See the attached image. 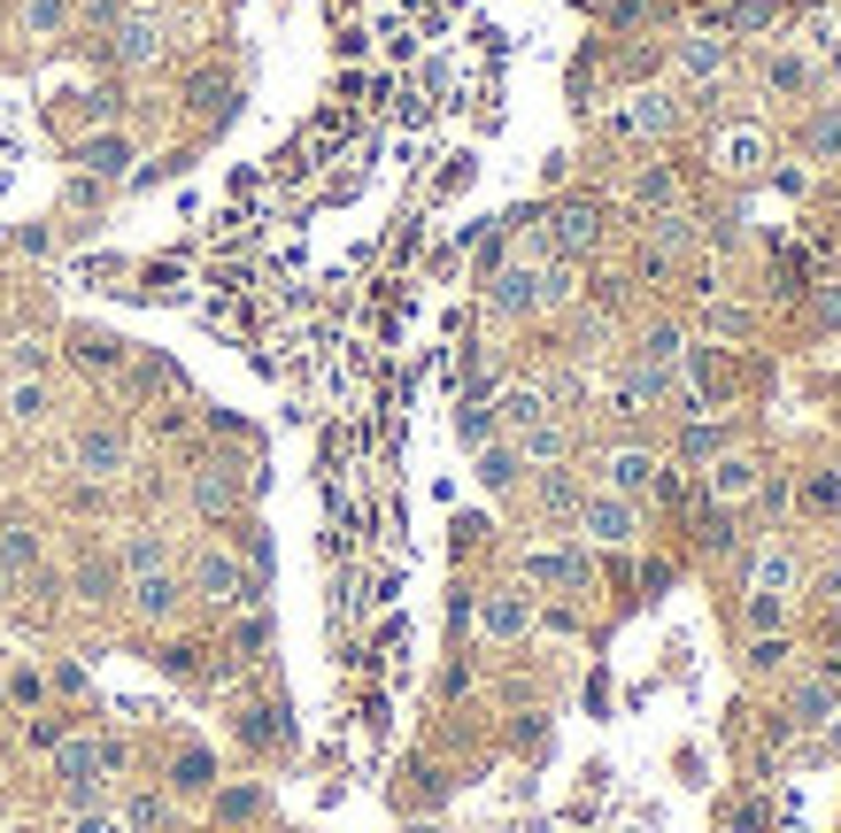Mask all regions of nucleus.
<instances>
[{"instance_id": "f257e3e1", "label": "nucleus", "mask_w": 841, "mask_h": 833, "mask_svg": "<svg viewBox=\"0 0 841 833\" xmlns=\"http://www.w3.org/2000/svg\"><path fill=\"white\" fill-rule=\"evenodd\" d=\"M124 464H132V440L124 433H85L78 440V471L85 479H124Z\"/></svg>"}, {"instance_id": "f03ea898", "label": "nucleus", "mask_w": 841, "mask_h": 833, "mask_svg": "<svg viewBox=\"0 0 841 833\" xmlns=\"http://www.w3.org/2000/svg\"><path fill=\"white\" fill-rule=\"evenodd\" d=\"M525 626H533L525 595H487V602H479V633H487V641H517Z\"/></svg>"}, {"instance_id": "7ed1b4c3", "label": "nucleus", "mask_w": 841, "mask_h": 833, "mask_svg": "<svg viewBox=\"0 0 841 833\" xmlns=\"http://www.w3.org/2000/svg\"><path fill=\"white\" fill-rule=\"evenodd\" d=\"M132 610L163 626L170 610H178V579H170V571H132Z\"/></svg>"}, {"instance_id": "20e7f679", "label": "nucleus", "mask_w": 841, "mask_h": 833, "mask_svg": "<svg viewBox=\"0 0 841 833\" xmlns=\"http://www.w3.org/2000/svg\"><path fill=\"white\" fill-rule=\"evenodd\" d=\"M193 587H201L209 602H247V579H240V563H232V556H201Z\"/></svg>"}, {"instance_id": "39448f33", "label": "nucleus", "mask_w": 841, "mask_h": 833, "mask_svg": "<svg viewBox=\"0 0 841 833\" xmlns=\"http://www.w3.org/2000/svg\"><path fill=\"white\" fill-rule=\"evenodd\" d=\"M587 532L618 548V540H634V509H626V501H610V495H595V501H587Z\"/></svg>"}, {"instance_id": "423d86ee", "label": "nucleus", "mask_w": 841, "mask_h": 833, "mask_svg": "<svg viewBox=\"0 0 841 833\" xmlns=\"http://www.w3.org/2000/svg\"><path fill=\"white\" fill-rule=\"evenodd\" d=\"M78 163L93 170V177H116V170H132V140L101 132V140H85V148H78Z\"/></svg>"}, {"instance_id": "0eeeda50", "label": "nucleus", "mask_w": 841, "mask_h": 833, "mask_svg": "<svg viewBox=\"0 0 841 833\" xmlns=\"http://www.w3.org/2000/svg\"><path fill=\"white\" fill-rule=\"evenodd\" d=\"M116 54H124V62H155V54H163V31H155L148 16H132V23L116 31Z\"/></svg>"}, {"instance_id": "6e6552de", "label": "nucleus", "mask_w": 841, "mask_h": 833, "mask_svg": "<svg viewBox=\"0 0 841 833\" xmlns=\"http://www.w3.org/2000/svg\"><path fill=\"white\" fill-rule=\"evenodd\" d=\"M8 417H16V425H39V417H47V386H39V378H16V386H8Z\"/></svg>"}, {"instance_id": "1a4fd4ad", "label": "nucleus", "mask_w": 841, "mask_h": 833, "mask_svg": "<svg viewBox=\"0 0 841 833\" xmlns=\"http://www.w3.org/2000/svg\"><path fill=\"white\" fill-rule=\"evenodd\" d=\"M93 772H101V749L93 741H62V780L70 788H93Z\"/></svg>"}, {"instance_id": "9d476101", "label": "nucleus", "mask_w": 841, "mask_h": 833, "mask_svg": "<svg viewBox=\"0 0 841 833\" xmlns=\"http://www.w3.org/2000/svg\"><path fill=\"white\" fill-rule=\"evenodd\" d=\"M649 479H657V464H649V456H610V487H618V495H641Z\"/></svg>"}, {"instance_id": "9b49d317", "label": "nucleus", "mask_w": 841, "mask_h": 833, "mask_svg": "<svg viewBox=\"0 0 841 833\" xmlns=\"http://www.w3.org/2000/svg\"><path fill=\"white\" fill-rule=\"evenodd\" d=\"M749 487H757V464H749V456H726V464H718V495L741 501Z\"/></svg>"}, {"instance_id": "f8f14e48", "label": "nucleus", "mask_w": 841, "mask_h": 833, "mask_svg": "<svg viewBox=\"0 0 841 833\" xmlns=\"http://www.w3.org/2000/svg\"><path fill=\"white\" fill-rule=\"evenodd\" d=\"M718 155H726V170H757L764 140H757V132H726V140H718Z\"/></svg>"}, {"instance_id": "ddd939ff", "label": "nucleus", "mask_w": 841, "mask_h": 833, "mask_svg": "<svg viewBox=\"0 0 841 833\" xmlns=\"http://www.w3.org/2000/svg\"><path fill=\"white\" fill-rule=\"evenodd\" d=\"M503 425H517V433L540 425V394H533V386H509V394H503Z\"/></svg>"}, {"instance_id": "4468645a", "label": "nucleus", "mask_w": 841, "mask_h": 833, "mask_svg": "<svg viewBox=\"0 0 841 833\" xmlns=\"http://www.w3.org/2000/svg\"><path fill=\"white\" fill-rule=\"evenodd\" d=\"M209 780H216V764H209V749H185V756H178V788H185V795H201Z\"/></svg>"}, {"instance_id": "2eb2a0df", "label": "nucleus", "mask_w": 841, "mask_h": 833, "mask_svg": "<svg viewBox=\"0 0 841 833\" xmlns=\"http://www.w3.org/2000/svg\"><path fill=\"white\" fill-rule=\"evenodd\" d=\"M533 302H540V294H533V278H525V271H509L503 286H495V309H509V317H517V309H533Z\"/></svg>"}, {"instance_id": "dca6fc26", "label": "nucleus", "mask_w": 841, "mask_h": 833, "mask_svg": "<svg viewBox=\"0 0 841 833\" xmlns=\"http://www.w3.org/2000/svg\"><path fill=\"white\" fill-rule=\"evenodd\" d=\"M479 479H487V487H509V479H517V456H509V448H487V456H479Z\"/></svg>"}, {"instance_id": "f3484780", "label": "nucleus", "mask_w": 841, "mask_h": 833, "mask_svg": "<svg viewBox=\"0 0 841 833\" xmlns=\"http://www.w3.org/2000/svg\"><path fill=\"white\" fill-rule=\"evenodd\" d=\"M31 556H39V540H31V532H16V525H8V532H0V563H16V571H23V563H31Z\"/></svg>"}, {"instance_id": "a211bd4d", "label": "nucleus", "mask_w": 841, "mask_h": 833, "mask_svg": "<svg viewBox=\"0 0 841 833\" xmlns=\"http://www.w3.org/2000/svg\"><path fill=\"white\" fill-rule=\"evenodd\" d=\"M62 16H70L62 0H23V23H31V31H62Z\"/></svg>"}, {"instance_id": "6ab92c4d", "label": "nucleus", "mask_w": 841, "mask_h": 833, "mask_svg": "<svg viewBox=\"0 0 841 833\" xmlns=\"http://www.w3.org/2000/svg\"><path fill=\"white\" fill-rule=\"evenodd\" d=\"M579 240H595V216L587 209H564V247H579Z\"/></svg>"}, {"instance_id": "aec40b11", "label": "nucleus", "mask_w": 841, "mask_h": 833, "mask_svg": "<svg viewBox=\"0 0 841 833\" xmlns=\"http://www.w3.org/2000/svg\"><path fill=\"white\" fill-rule=\"evenodd\" d=\"M811 509H841V479H811Z\"/></svg>"}, {"instance_id": "412c9836", "label": "nucleus", "mask_w": 841, "mask_h": 833, "mask_svg": "<svg viewBox=\"0 0 841 833\" xmlns=\"http://www.w3.org/2000/svg\"><path fill=\"white\" fill-rule=\"evenodd\" d=\"M78 833H124L116 819H78Z\"/></svg>"}]
</instances>
